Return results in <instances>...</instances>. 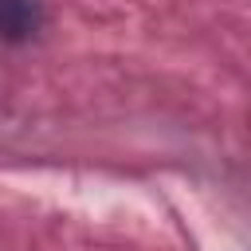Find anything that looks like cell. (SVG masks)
Instances as JSON below:
<instances>
[{"label": "cell", "instance_id": "obj_1", "mask_svg": "<svg viewBox=\"0 0 251 251\" xmlns=\"http://www.w3.org/2000/svg\"><path fill=\"white\" fill-rule=\"evenodd\" d=\"M43 4L39 0H0V39L4 43H27L43 27Z\"/></svg>", "mask_w": 251, "mask_h": 251}]
</instances>
